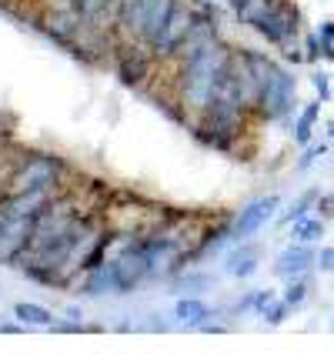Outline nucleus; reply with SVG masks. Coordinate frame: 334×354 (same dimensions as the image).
<instances>
[{"mask_svg": "<svg viewBox=\"0 0 334 354\" xmlns=\"http://www.w3.org/2000/svg\"><path fill=\"white\" fill-rule=\"evenodd\" d=\"M231 47H224L221 37L214 44H207L201 54H194L191 60L180 64V104L184 111L191 114H204L214 100V91H217V80L224 77L228 64H231Z\"/></svg>", "mask_w": 334, "mask_h": 354, "instance_id": "f257e3e1", "label": "nucleus"}, {"mask_svg": "<svg viewBox=\"0 0 334 354\" xmlns=\"http://www.w3.org/2000/svg\"><path fill=\"white\" fill-rule=\"evenodd\" d=\"M295 104H297V77L277 64L275 74L261 84L257 114L268 118V120H281V118H288V114L295 111Z\"/></svg>", "mask_w": 334, "mask_h": 354, "instance_id": "f03ea898", "label": "nucleus"}, {"mask_svg": "<svg viewBox=\"0 0 334 354\" xmlns=\"http://www.w3.org/2000/svg\"><path fill=\"white\" fill-rule=\"evenodd\" d=\"M64 164L60 158L50 154H34V158H24L17 171L7 180V194H24V191H37V187H54V180L60 177Z\"/></svg>", "mask_w": 334, "mask_h": 354, "instance_id": "7ed1b4c3", "label": "nucleus"}, {"mask_svg": "<svg viewBox=\"0 0 334 354\" xmlns=\"http://www.w3.org/2000/svg\"><path fill=\"white\" fill-rule=\"evenodd\" d=\"M254 30L268 40V44H275V47L295 44L297 34H301V10H297V3H291V0H275V7L268 10V17L261 20Z\"/></svg>", "mask_w": 334, "mask_h": 354, "instance_id": "20e7f679", "label": "nucleus"}, {"mask_svg": "<svg viewBox=\"0 0 334 354\" xmlns=\"http://www.w3.org/2000/svg\"><path fill=\"white\" fill-rule=\"evenodd\" d=\"M154 268H151V254H147V248H144V241H138L134 248H127L124 254L114 257V264H111V274H114V291L118 295H127V291H134L144 277L151 274Z\"/></svg>", "mask_w": 334, "mask_h": 354, "instance_id": "39448f33", "label": "nucleus"}, {"mask_svg": "<svg viewBox=\"0 0 334 354\" xmlns=\"http://www.w3.org/2000/svg\"><path fill=\"white\" fill-rule=\"evenodd\" d=\"M34 234V217H3L0 224V264H14L27 254Z\"/></svg>", "mask_w": 334, "mask_h": 354, "instance_id": "423d86ee", "label": "nucleus"}, {"mask_svg": "<svg viewBox=\"0 0 334 354\" xmlns=\"http://www.w3.org/2000/svg\"><path fill=\"white\" fill-rule=\"evenodd\" d=\"M281 207V197L277 194H268V197H257V201H251L244 211H241V217L234 221V227H231V237H237V241H244V237L257 234L271 217H275V211Z\"/></svg>", "mask_w": 334, "mask_h": 354, "instance_id": "0eeeda50", "label": "nucleus"}, {"mask_svg": "<svg viewBox=\"0 0 334 354\" xmlns=\"http://www.w3.org/2000/svg\"><path fill=\"white\" fill-rule=\"evenodd\" d=\"M191 27H194V10H187L184 3H177V10L171 14V20H167V27H164V34H160V40L151 47V54L154 57H174L177 47L187 40V34H191Z\"/></svg>", "mask_w": 334, "mask_h": 354, "instance_id": "6e6552de", "label": "nucleus"}, {"mask_svg": "<svg viewBox=\"0 0 334 354\" xmlns=\"http://www.w3.org/2000/svg\"><path fill=\"white\" fill-rule=\"evenodd\" d=\"M138 40H127L124 47H118V77L127 84V87H138V84H144L147 80V74H151V57L154 54H147V50H140V47H134Z\"/></svg>", "mask_w": 334, "mask_h": 354, "instance_id": "1a4fd4ad", "label": "nucleus"}, {"mask_svg": "<svg viewBox=\"0 0 334 354\" xmlns=\"http://www.w3.org/2000/svg\"><path fill=\"white\" fill-rule=\"evenodd\" d=\"M47 204H50V187H37V191L0 197V214L3 217H37Z\"/></svg>", "mask_w": 334, "mask_h": 354, "instance_id": "9d476101", "label": "nucleus"}, {"mask_svg": "<svg viewBox=\"0 0 334 354\" xmlns=\"http://www.w3.org/2000/svg\"><path fill=\"white\" fill-rule=\"evenodd\" d=\"M311 264H317V251L311 244H291L284 248L275 261V274L277 277H301L304 271H311Z\"/></svg>", "mask_w": 334, "mask_h": 354, "instance_id": "9b49d317", "label": "nucleus"}, {"mask_svg": "<svg viewBox=\"0 0 334 354\" xmlns=\"http://www.w3.org/2000/svg\"><path fill=\"white\" fill-rule=\"evenodd\" d=\"M154 0H118V30L127 40H140L144 20Z\"/></svg>", "mask_w": 334, "mask_h": 354, "instance_id": "f8f14e48", "label": "nucleus"}, {"mask_svg": "<svg viewBox=\"0 0 334 354\" xmlns=\"http://www.w3.org/2000/svg\"><path fill=\"white\" fill-rule=\"evenodd\" d=\"M174 10H177V0H154V3H151V10H147V20H144V30H140L138 44L154 47V44L160 40V34H164V27H167V20H171Z\"/></svg>", "mask_w": 334, "mask_h": 354, "instance_id": "ddd939ff", "label": "nucleus"}, {"mask_svg": "<svg viewBox=\"0 0 334 354\" xmlns=\"http://www.w3.org/2000/svg\"><path fill=\"white\" fill-rule=\"evenodd\" d=\"M317 118H321V100L304 104V111L297 114V120H295V140L301 144V147H308V144H311V134H315Z\"/></svg>", "mask_w": 334, "mask_h": 354, "instance_id": "4468645a", "label": "nucleus"}, {"mask_svg": "<svg viewBox=\"0 0 334 354\" xmlns=\"http://www.w3.org/2000/svg\"><path fill=\"white\" fill-rule=\"evenodd\" d=\"M257 251L254 244H241V251H234V254L228 257V271L234 277H251L257 271Z\"/></svg>", "mask_w": 334, "mask_h": 354, "instance_id": "2eb2a0df", "label": "nucleus"}, {"mask_svg": "<svg viewBox=\"0 0 334 354\" xmlns=\"http://www.w3.org/2000/svg\"><path fill=\"white\" fill-rule=\"evenodd\" d=\"M317 201H321V191L311 187V191H304V194L297 197L295 204L288 207V214L281 217V224H297V221H304V217H311V211L317 207Z\"/></svg>", "mask_w": 334, "mask_h": 354, "instance_id": "dca6fc26", "label": "nucleus"}, {"mask_svg": "<svg viewBox=\"0 0 334 354\" xmlns=\"http://www.w3.org/2000/svg\"><path fill=\"white\" fill-rule=\"evenodd\" d=\"M174 315L184 321V324H204V317H211V308L204 304V301H194V297H184V301H177Z\"/></svg>", "mask_w": 334, "mask_h": 354, "instance_id": "f3484780", "label": "nucleus"}, {"mask_svg": "<svg viewBox=\"0 0 334 354\" xmlns=\"http://www.w3.org/2000/svg\"><path fill=\"white\" fill-rule=\"evenodd\" d=\"M291 227H295L291 234H295L297 244H315V241L324 237V217H304V221H297Z\"/></svg>", "mask_w": 334, "mask_h": 354, "instance_id": "a211bd4d", "label": "nucleus"}, {"mask_svg": "<svg viewBox=\"0 0 334 354\" xmlns=\"http://www.w3.org/2000/svg\"><path fill=\"white\" fill-rule=\"evenodd\" d=\"M14 315L24 321V324H37V328H47L50 321H54V315L47 311V308H40V304H14Z\"/></svg>", "mask_w": 334, "mask_h": 354, "instance_id": "6ab92c4d", "label": "nucleus"}, {"mask_svg": "<svg viewBox=\"0 0 334 354\" xmlns=\"http://www.w3.org/2000/svg\"><path fill=\"white\" fill-rule=\"evenodd\" d=\"M107 288H114V274H111V268H94L91 277L84 281V295H100V291H107Z\"/></svg>", "mask_w": 334, "mask_h": 354, "instance_id": "aec40b11", "label": "nucleus"}, {"mask_svg": "<svg viewBox=\"0 0 334 354\" xmlns=\"http://www.w3.org/2000/svg\"><path fill=\"white\" fill-rule=\"evenodd\" d=\"M284 301H288L291 308H301V304L308 301V281H304V274L291 277V284L284 288Z\"/></svg>", "mask_w": 334, "mask_h": 354, "instance_id": "412c9836", "label": "nucleus"}, {"mask_svg": "<svg viewBox=\"0 0 334 354\" xmlns=\"http://www.w3.org/2000/svg\"><path fill=\"white\" fill-rule=\"evenodd\" d=\"M317 37H321V57L334 60V20H324L317 27Z\"/></svg>", "mask_w": 334, "mask_h": 354, "instance_id": "4be33fe9", "label": "nucleus"}, {"mask_svg": "<svg viewBox=\"0 0 334 354\" xmlns=\"http://www.w3.org/2000/svg\"><path fill=\"white\" fill-rule=\"evenodd\" d=\"M288 311H291V304L281 297V301H275V304H268L261 315H264V321H268V324H281V321L288 317Z\"/></svg>", "mask_w": 334, "mask_h": 354, "instance_id": "5701e85b", "label": "nucleus"}, {"mask_svg": "<svg viewBox=\"0 0 334 354\" xmlns=\"http://www.w3.org/2000/svg\"><path fill=\"white\" fill-rule=\"evenodd\" d=\"M324 154H328V147H324V144H308V147H304V154H301V160H297V171H308V167H311L317 158H324Z\"/></svg>", "mask_w": 334, "mask_h": 354, "instance_id": "b1692460", "label": "nucleus"}, {"mask_svg": "<svg viewBox=\"0 0 334 354\" xmlns=\"http://www.w3.org/2000/svg\"><path fill=\"white\" fill-rule=\"evenodd\" d=\"M311 84H315V91H317V100H321V104H328V100H331V80H328V74H324V71H317L315 77H311Z\"/></svg>", "mask_w": 334, "mask_h": 354, "instance_id": "393cba45", "label": "nucleus"}, {"mask_svg": "<svg viewBox=\"0 0 334 354\" xmlns=\"http://www.w3.org/2000/svg\"><path fill=\"white\" fill-rule=\"evenodd\" d=\"M304 57H308V64L321 60V37H317V34H308V37H304Z\"/></svg>", "mask_w": 334, "mask_h": 354, "instance_id": "a878e982", "label": "nucleus"}, {"mask_svg": "<svg viewBox=\"0 0 334 354\" xmlns=\"http://www.w3.org/2000/svg\"><path fill=\"white\" fill-rule=\"evenodd\" d=\"M317 268H321L324 274H334V248H321V251H317Z\"/></svg>", "mask_w": 334, "mask_h": 354, "instance_id": "bb28decb", "label": "nucleus"}, {"mask_svg": "<svg viewBox=\"0 0 334 354\" xmlns=\"http://www.w3.org/2000/svg\"><path fill=\"white\" fill-rule=\"evenodd\" d=\"M277 297H275V291H268V288H264V291H254V308L257 311H264V308H268V304H275Z\"/></svg>", "mask_w": 334, "mask_h": 354, "instance_id": "cd10ccee", "label": "nucleus"}, {"mask_svg": "<svg viewBox=\"0 0 334 354\" xmlns=\"http://www.w3.org/2000/svg\"><path fill=\"white\" fill-rule=\"evenodd\" d=\"M317 211H321L317 217H324V221H328V217H334V194L321 197V201H317Z\"/></svg>", "mask_w": 334, "mask_h": 354, "instance_id": "c85d7f7f", "label": "nucleus"}, {"mask_svg": "<svg viewBox=\"0 0 334 354\" xmlns=\"http://www.w3.org/2000/svg\"><path fill=\"white\" fill-rule=\"evenodd\" d=\"M201 3V10H207V14H214V0H197Z\"/></svg>", "mask_w": 334, "mask_h": 354, "instance_id": "c756f323", "label": "nucleus"}]
</instances>
